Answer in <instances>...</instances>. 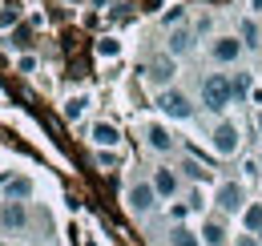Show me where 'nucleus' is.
Wrapping results in <instances>:
<instances>
[{"instance_id":"obj_1","label":"nucleus","mask_w":262,"mask_h":246,"mask_svg":"<svg viewBox=\"0 0 262 246\" xmlns=\"http://www.w3.org/2000/svg\"><path fill=\"white\" fill-rule=\"evenodd\" d=\"M230 105H234V93H230L226 69H214V73H206V77L198 81V109H206V113L222 117Z\"/></svg>"},{"instance_id":"obj_2","label":"nucleus","mask_w":262,"mask_h":246,"mask_svg":"<svg viewBox=\"0 0 262 246\" xmlns=\"http://www.w3.org/2000/svg\"><path fill=\"white\" fill-rule=\"evenodd\" d=\"M242 57H246V49H242L238 32H218L206 40V61L214 69H234V65H242Z\"/></svg>"},{"instance_id":"obj_3","label":"nucleus","mask_w":262,"mask_h":246,"mask_svg":"<svg viewBox=\"0 0 262 246\" xmlns=\"http://www.w3.org/2000/svg\"><path fill=\"white\" fill-rule=\"evenodd\" d=\"M158 109H162V117H169V121H194L198 117V97H190V93L178 89V85H169V89L158 93Z\"/></svg>"},{"instance_id":"obj_4","label":"nucleus","mask_w":262,"mask_h":246,"mask_svg":"<svg viewBox=\"0 0 262 246\" xmlns=\"http://www.w3.org/2000/svg\"><path fill=\"white\" fill-rule=\"evenodd\" d=\"M158 206H162V198H158V190H154L149 178L129 182V190H125V210H129L133 218H154V214H158Z\"/></svg>"},{"instance_id":"obj_5","label":"nucleus","mask_w":262,"mask_h":246,"mask_svg":"<svg viewBox=\"0 0 262 246\" xmlns=\"http://www.w3.org/2000/svg\"><path fill=\"white\" fill-rule=\"evenodd\" d=\"M141 81L145 85H154V89L162 93V89H169L173 81H178V57H169V53H154L149 61L141 65Z\"/></svg>"},{"instance_id":"obj_6","label":"nucleus","mask_w":262,"mask_h":246,"mask_svg":"<svg viewBox=\"0 0 262 246\" xmlns=\"http://www.w3.org/2000/svg\"><path fill=\"white\" fill-rule=\"evenodd\" d=\"M246 202H250V198H246V186L238 182V178H222V182H218V190H214V210L222 218L242 214Z\"/></svg>"},{"instance_id":"obj_7","label":"nucleus","mask_w":262,"mask_h":246,"mask_svg":"<svg viewBox=\"0 0 262 246\" xmlns=\"http://www.w3.org/2000/svg\"><path fill=\"white\" fill-rule=\"evenodd\" d=\"M210 150L218 157H238V150H242V129L230 121V117H218V121L210 125Z\"/></svg>"},{"instance_id":"obj_8","label":"nucleus","mask_w":262,"mask_h":246,"mask_svg":"<svg viewBox=\"0 0 262 246\" xmlns=\"http://www.w3.org/2000/svg\"><path fill=\"white\" fill-rule=\"evenodd\" d=\"M149 182H154V190H158V198L162 202H178V194H182V174H178V166H169V161H162V166H154L149 170Z\"/></svg>"},{"instance_id":"obj_9","label":"nucleus","mask_w":262,"mask_h":246,"mask_svg":"<svg viewBox=\"0 0 262 246\" xmlns=\"http://www.w3.org/2000/svg\"><path fill=\"white\" fill-rule=\"evenodd\" d=\"M141 141H145V150H154L158 157H173V154H178V137H173L162 121L141 125Z\"/></svg>"},{"instance_id":"obj_10","label":"nucleus","mask_w":262,"mask_h":246,"mask_svg":"<svg viewBox=\"0 0 262 246\" xmlns=\"http://www.w3.org/2000/svg\"><path fill=\"white\" fill-rule=\"evenodd\" d=\"M29 222V202H0V234H25Z\"/></svg>"},{"instance_id":"obj_11","label":"nucleus","mask_w":262,"mask_h":246,"mask_svg":"<svg viewBox=\"0 0 262 246\" xmlns=\"http://www.w3.org/2000/svg\"><path fill=\"white\" fill-rule=\"evenodd\" d=\"M198 45H202V40L194 36L190 25L165 29V53H169V57H178V61H182V57H190V53H198Z\"/></svg>"},{"instance_id":"obj_12","label":"nucleus","mask_w":262,"mask_h":246,"mask_svg":"<svg viewBox=\"0 0 262 246\" xmlns=\"http://www.w3.org/2000/svg\"><path fill=\"white\" fill-rule=\"evenodd\" d=\"M226 77H230L234 105H238V101H250V93H254V73H250V69H242V65H234V69H226Z\"/></svg>"},{"instance_id":"obj_13","label":"nucleus","mask_w":262,"mask_h":246,"mask_svg":"<svg viewBox=\"0 0 262 246\" xmlns=\"http://www.w3.org/2000/svg\"><path fill=\"white\" fill-rule=\"evenodd\" d=\"M198 238H202V246H230V230H226V222H222V214L206 218L202 230H198Z\"/></svg>"},{"instance_id":"obj_14","label":"nucleus","mask_w":262,"mask_h":246,"mask_svg":"<svg viewBox=\"0 0 262 246\" xmlns=\"http://www.w3.org/2000/svg\"><path fill=\"white\" fill-rule=\"evenodd\" d=\"M238 40H242L246 53H262V25H258V16H242V20H238Z\"/></svg>"},{"instance_id":"obj_15","label":"nucleus","mask_w":262,"mask_h":246,"mask_svg":"<svg viewBox=\"0 0 262 246\" xmlns=\"http://www.w3.org/2000/svg\"><path fill=\"white\" fill-rule=\"evenodd\" d=\"M89 141H93L97 150H117L121 133H117V125H113V121H93V125H89Z\"/></svg>"},{"instance_id":"obj_16","label":"nucleus","mask_w":262,"mask_h":246,"mask_svg":"<svg viewBox=\"0 0 262 246\" xmlns=\"http://www.w3.org/2000/svg\"><path fill=\"white\" fill-rule=\"evenodd\" d=\"M178 174H182V182H194V186H202V182H210V174L214 170H206L198 157H190V154H178Z\"/></svg>"},{"instance_id":"obj_17","label":"nucleus","mask_w":262,"mask_h":246,"mask_svg":"<svg viewBox=\"0 0 262 246\" xmlns=\"http://www.w3.org/2000/svg\"><path fill=\"white\" fill-rule=\"evenodd\" d=\"M33 198V178H4V202H29Z\"/></svg>"},{"instance_id":"obj_18","label":"nucleus","mask_w":262,"mask_h":246,"mask_svg":"<svg viewBox=\"0 0 262 246\" xmlns=\"http://www.w3.org/2000/svg\"><path fill=\"white\" fill-rule=\"evenodd\" d=\"M169 246H202V238H198V230H190L186 222H178V226H169Z\"/></svg>"},{"instance_id":"obj_19","label":"nucleus","mask_w":262,"mask_h":246,"mask_svg":"<svg viewBox=\"0 0 262 246\" xmlns=\"http://www.w3.org/2000/svg\"><path fill=\"white\" fill-rule=\"evenodd\" d=\"M242 230H246V234H262V202H246V210H242Z\"/></svg>"},{"instance_id":"obj_20","label":"nucleus","mask_w":262,"mask_h":246,"mask_svg":"<svg viewBox=\"0 0 262 246\" xmlns=\"http://www.w3.org/2000/svg\"><path fill=\"white\" fill-rule=\"evenodd\" d=\"M85 109H89V97H69L61 113H65V121H77V117H81Z\"/></svg>"},{"instance_id":"obj_21","label":"nucleus","mask_w":262,"mask_h":246,"mask_svg":"<svg viewBox=\"0 0 262 246\" xmlns=\"http://www.w3.org/2000/svg\"><path fill=\"white\" fill-rule=\"evenodd\" d=\"M190 29H194V36H198V40H202V36H210V32H214V16H198Z\"/></svg>"},{"instance_id":"obj_22","label":"nucleus","mask_w":262,"mask_h":246,"mask_svg":"<svg viewBox=\"0 0 262 246\" xmlns=\"http://www.w3.org/2000/svg\"><path fill=\"white\" fill-rule=\"evenodd\" d=\"M165 214H169V222L178 226V222H186V214H190V206H186V202H173V206H169Z\"/></svg>"},{"instance_id":"obj_23","label":"nucleus","mask_w":262,"mask_h":246,"mask_svg":"<svg viewBox=\"0 0 262 246\" xmlns=\"http://www.w3.org/2000/svg\"><path fill=\"white\" fill-rule=\"evenodd\" d=\"M97 166H101V170H117V154L101 150V154H97Z\"/></svg>"},{"instance_id":"obj_24","label":"nucleus","mask_w":262,"mask_h":246,"mask_svg":"<svg viewBox=\"0 0 262 246\" xmlns=\"http://www.w3.org/2000/svg\"><path fill=\"white\" fill-rule=\"evenodd\" d=\"M230 246H262V238H258V234H246V230H242V234H238Z\"/></svg>"},{"instance_id":"obj_25","label":"nucleus","mask_w":262,"mask_h":246,"mask_svg":"<svg viewBox=\"0 0 262 246\" xmlns=\"http://www.w3.org/2000/svg\"><path fill=\"white\" fill-rule=\"evenodd\" d=\"M186 206H190V210H202L206 202H202V194H198V190H190V194H186Z\"/></svg>"},{"instance_id":"obj_26","label":"nucleus","mask_w":262,"mask_h":246,"mask_svg":"<svg viewBox=\"0 0 262 246\" xmlns=\"http://www.w3.org/2000/svg\"><path fill=\"white\" fill-rule=\"evenodd\" d=\"M246 8H250V16H262V0H246Z\"/></svg>"},{"instance_id":"obj_27","label":"nucleus","mask_w":262,"mask_h":246,"mask_svg":"<svg viewBox=\"0 0 262 246\" xmlns=\"http://www.w3.org/2000/svg\"><path fill=\"white\" fill-rule=\"evenodd\" d=\"M254 129L262 133V105H258V113H254Z\"/></svg>"},{"instance_id":"obj_28","label":"nucleus","mask_w":262,"mask_h":246,"mask_svg":"<svg viewBox=\"0 0 262 246\" xmlns=\"http://www.w3.org/2000/svg\"><path fill=\"white\" fill-rule=\"evenodd\" d=\"M0 246H20V242H0Z\"/></svg>"},{"instance_id":"obj_29","label":"nucleus","mask_w":262,"mask_h":246,"mask_svg":"<svg viewBox=\"0 0 262 246\" xmlns=\"http://www.w3.org/2000/svg\"><path fill=\"white\" fill-rule=\"evenodd\" d=\"M258 166H262V146H258Z\"/></svg>"},{"instance_id":"obj_30","label":"nucleus","mask_w":262,"mask_h":246,"mask_svg":"<svg viewBox=\"0 0 262 246\" xmlns=\"http://www.w3.org/2000/svg\"><path fill=\"white\" fill-rule=\"evenodd\" d=\"M258 238H262V234H258Z\"/></svg>"}]
</instances>
